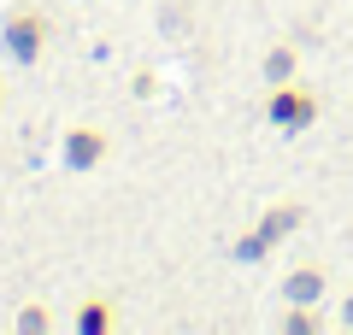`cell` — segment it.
<instances>
[{"mask_svg":"<svg viewBox=\"0 0 353 335\" xmlns=\"http://www.w3.org/2000/svg\"><path fill=\"white\" fill-rule=\"evenodd\" d=\"M71 329H77V335H112V329H118V300H112V294H88V300H77Z\"/></svg>","mask_w":353,"mask_h":335,"instance_id":"obj_6","label":"cell"},{"mask_svg":"<svg viewBox=\"0 0 353 335\" xmlns=\"http://www.w3.org/2000/svg\"><path fill=\"white\" fill-rule=\"evenodd\" d=\"M301 223H306V206H301V200H271V206L253 218V230H241V236H236L230 259H236V265H259L271 247H283L289 236H301Z\"/></svg>","mask_w":353,"mask_h":335,"instance_id":"obj_1","label":"cell"},{"mask_svg":"<svg viewBox=\"0 0 353 335\" xmlns=\"http://www.w3.org/2000/svg\"><path fill=\"white\" fill-rule=\"evenodd\" d=\"M265 124L283 130V136H301V130L318 124V88H306L301 77L294 83H277L265 94Z\"/></svg>","mask_w":353,"mask_h":335,"instance_id":"obj_3","label":"cell"},{"mask_svg":"<svg viewBox=\"0 0 353 335\" xmlns=\"http://www.w3.org/2000/svg\"><path fill=\"white\" fill-rule=\"evenodd\" d=\"M48 36H53V18L41 12V6H30V0L0 18V48L12 53L18 65H36L41 53H48Z\"/></svg>","mask_w":353,"mask_h":335,"instance_id":"obj_2","label":"cell"},{"mask_svg":"<svg viewBox=\"0 0 353 335\" xmlns=\"http://www.w3.org/2000/svg\"><path fill=\"white\" fill-rule=\"evenodd\" d=\"M259 77H265V88L294 83V77H301V48H294V41H271L265 59H259Z\"/></svg>","mask_w":353,"mask_h":335,"instance_id":"obj_7","label":"cell"},{"mask_svg":"<svg viewBox=\"0 0 353 335\" xmlns=\"http://www.w3.org/2000/svg\"><path fill=\"white\" fill-rule=\"evenodd\" d=\"M318 329H324L318 306H294V300H289V312H283V335H318Z\"/></svg>","mask_w":353,"mask_h":335,"instance_id":"obj_8","label":"cell"},{"mask_svg":"<svg viewBox=\"0 0 353 335\" xmlns=\"http://www.w3.org/2000/svg\"><path fill=\"white\" fill-rule=\"evenodd\" d=\"M130 88H136V100H153V94H159V83H153V71H141V77H136Z\"/></svg>","mask_w":353,"mask_h":335,"instance_id":"obj_10","label":"cell"},{"mask_svg":"<svg viewBox=\"0 0 353 335\" xmlns=\"http://www.w3.org/2000/svg\"><path fill=\"white\" fill-rule=\"evenodd\" d=\"M341 329H353V288H347V300H341Z\"/></svg>","mask_w":353,"mask_h":335,"instance_id":"obj_11","label":"cell"},{"mask_svg":"<svg viewBox=\"0 0 353 335\" xmlns=\"http://www.w3.org/2000/svg\"><path fill=\"white\" fill-rule=\"evenodd\" d=\"M324 288H330V276H324V265H312V259H301V265L283 271V300H294V306H318Z\"/></svg>","mask_w":353,"mask_h":335,"instance_id":"obj_5","label":"cell"},{"mask_svg":"<svg viewBox=\"0 0 353 335\" xmlns=\"http://www.w3.org/2000/svg\"><path fill=\"white\" fill-rule=\"evenodd\" d=\"M112 130L106 124H65L59 136V165L65 171H101L106 159H112Z\"/></svg>","mask_w":353,"mask_h":335,"instance_id":"obj_4","label":"cell"},{"mask_svg":"<svg viewBox=\"0 0 353 335\" xmlns=\"http://www.w3.org/2000/svg\"><path fill=\"white\" fill-rule=\"evenodd\" d=\"M18 329L48 335V329H53V312H48V306H24V312H18Z\"/></svg>","mask_w":353,"mask_h":335,"instance_id":"obj_9","label":"cell"}]
</instances>
